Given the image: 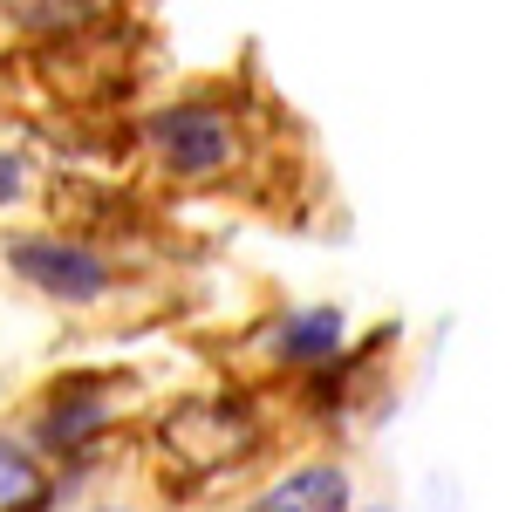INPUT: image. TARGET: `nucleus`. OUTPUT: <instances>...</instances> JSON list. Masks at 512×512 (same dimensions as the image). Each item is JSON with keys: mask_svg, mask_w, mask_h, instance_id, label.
Listing matches in <instances>:
<instances>
[{"mask_svg": "<svg viewBox=\"0 0 512 512\" xmlns=\"http://www.w3.org/2000/svg\"><path fill=\"white\" fill-rule=\"evenodd\" d=\"M7 267L28 280V287L55 294V301H103L110 294V267L89 246H69V239H55V233L14 239L7 246Z\"/></svg>", "mask_w": 512, "mask_h": 512, "instance_id": "1", "label": "nucleus"}, {"mask_svg": "<svg viewBox=\"0 0 512 512\" xmlns=\"http://www.w3.org/2000/svg\"><path fill=\"white\" fill-rule=\"evenodd\" d=\"M151 144L164 151V164L178 178H212L219 164L233 158V123L212 103H178V110L151 117Z\"/></svg>", "mask_w": 512, "mask_h": 512, "instance_id": "2", "label": "nucleus"}, {"mask_svg": "<svg viewBox=\"0 0 512 512\" xmlns=\"http://www.w3.org/2000/svg\"><path fill=\"white\" fill-rule=\"evenodd\" d=\"M253 512H349V472L342 465H308V472L280 478L274 492H260Z\"/></svg>", "mask_w": 512, "mask_h": 512, "instance_id": "3", "label": "nucleus"}, {"mask_svg": "<svg viewBox=\"0 0 512 512\" xmlns=\"http://www.w3.org/2000/svg\"><path fill=\"white\" fill-rule=\"evenodd\" d=\"M335 349H342V315H335V308L301 315L294 328H287V342H280V355H287V362H328Z\"/></svg>", "mask_w": 512, "mask_h": 512, "instance_id": "4", "label": "nucleus"}, {"mask_svg": "<svg viewBox=\"0 0 512 512\" xmlns=\"http://www.w3.org/2000/svg\"><path fill=\"white\" fill-rule=\"evenodd\" d=\"M48 499V485L41 472L28 465V451H14L7 437H0V506H41Z\"/></svg>", "mask_w": 512, "mask_h": 512, "instance_id": "5", "label": "nucleus"}, {"mask_svg": "<svg viewBox=\"0 0 512 512\" xmlns=\"http://www.w3.org/2000/svg\"><path fill=\"white\" fill-rule=\"evenodd\" d=\"M103 424V403H55L48 417H41V444H82V431H96Z\"/></svg>", "mask_w": 512, "mask_h": 512, "instance_id": "6", "label": "nucleus"}, {"mask_svg": "<svg viewBox=\"0 0 512 512\" xmlns=\"http://www.w3.org/2000/svg\"><path fill=\"white\" fill-rule=\"evenodd\" d=\"M14 192H21V164L0 158V198H14Z\"/></svg>", "mask_w": 512, "mask_h": 512, "instance_id": "7", "label": "nucleus"}]
</instances>
